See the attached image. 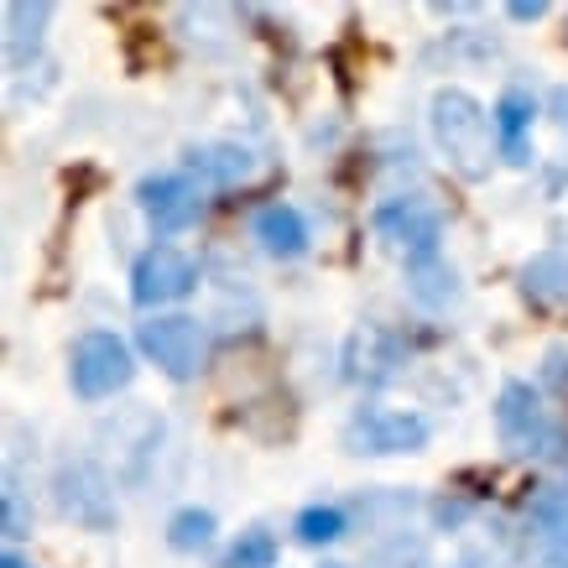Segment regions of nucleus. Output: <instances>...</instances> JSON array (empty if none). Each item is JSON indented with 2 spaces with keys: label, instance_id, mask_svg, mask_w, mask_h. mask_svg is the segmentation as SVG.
<instances>
[{
  "label": "nucleus",
  "instance_id": "nucleus-16",
  "mask_svg": "<svg viewBox=\"0 0 568 568\" xmlns=\"http://www.w3.org/2000/svg\"><path fill=\"white\" fill-rule=\"evenodd\" d=\"M407 287H413V297L417 303H428V308H444L448 297L459 293V287H454V272H448L438 256L407 261Z\"/></svg>",
  "mask_w": 568,
  "mask_h": 568
},
{
  "label": "nucleus",
  "instance_id": "nucleus-10",
  "mask_svg": "<svg viewBox=\"0 0 568 568\" xmlns=\"http://www.w3.org/2000/svg\"><path fill=\"white\" fill-rule=\"evenodd\" d=\"M251 235H256L261 251L276 261H297L308 251V220H303L293 204H266L256 220H251Z\"/></svg>",
  "mask_w": 568,
  "mask_h": 568
},
{
  "label": "nucleus",
  "instance_id": "nucleus-7",
  "mask_svg": "<svg viewBox=\"0 0 568 568\" xmlns=\"http://www.w3.org/2000/svg\"><path fill=\"white\" fill-rule=\"evenodd\" d=\"M193 282H199V266H193L189 251L152 245V251H141L136 266H131V303H136V308H162V303L189 297Z\"/></svg>",
  "mask_w": 568,
  "mask_h": 568
},
{
  "label": "nucleus",
  "instance_id": "nucleus-1",
  "mask_svg": "<svg viewBox=\"0 0 568 568\" xmlns=\"http://www.w3.org/2000/svg\"><path fill=\"white\" fill-rule=\"evenodd\" d=\"M428 121H433V141H438V152L448 156L454 173L465 183L490 178V156L500 152L496 110H485L469 89H438L428 104Z\"/></svg>",
  "mask_w": 568,
  "mask_h": 568
},
{
  "label": "nucleus",
  "instance_id": "nucleus-24",
  "mask_svg": "<svg viewBox=\"0 0 568 568\" xmlns=\"http://www.w3.org/2000/svg\"><path fill=\"white\" fill-rule=\"evenodd\" d=\"M324 568H339V564H324Z\"/></svg>",
  "mask_w": 568,
  "mask_h": 568
},
{
  "label": "nucleus",
  "instance_id": "nucleus-4",
  "mask_svg": "<svg viewBox=\"0 0 568 568\" xmlns=\"http://www.w3.org/2000/svg\"><path fill=\"white\" fill-rule=\"evenodd\" d=\"M376 235L392 251H402L407 261H428L438 256V241H444V214L423 199V193H402V199H386L371 214Z\"/></svg>",
  "mask_w": 568,
  "mask_h": 568
},
{
  "label": "nucleus",
  "instance_id": "nucleus-11",
  "mask_svg": "<svg viewBox=\"0 0 568 568\" xmlns=\"http://www.w3.org/2000/svg\"><path fill=\"white\" fill-rule=\"evenodd\" d=\"M396 365H402V339H396L392 328H361L355 339H349V376H361V381H392L396 376Z\"/></svg>",
  "mask_w": 568,
  "mask_h": 568
},
{
  "label": "nucleus",
  "instance_id": "nucleus-12",
  "mask_svg": "<svg viewBox=\"0 0 568 568\" xmlns=\"http://www.w3.org/2000/svg\"><path fill=\"white\" fill-rule=\"evenodd\" d=\"M537 532V564L542 568H568V496H542L527 511Z\"/></svg>",
  "mask_w": 568,
  "mask_h": 568
},
{
  "label": "nucleus",
  "instance_id": "nucleus-15",
  "mask_svg": "<svg viewBox=\"0 0 568 568\" xmlns=\"http://www.w3.org/2000/svg\"><path fill=\"white\" fill-rule=\"evenodd\" d=\"M193 173L209 183H241L256 173V156L245 146H204V152H193Z\"/></svg>",
  "mask_w": 568,
  "mask_h": 568
},
{
  "label": "nucleus",
  "instance_id": "nucleus-3",
  "mask_svg": "<svg viewBox=\"0 0 568 568\" xmlns=\"http://www.w3.org/2000/svg\"><path fill=\"white\" fill-rule=\"evenodd\" d=\"M136 345L168 381H193L209 365V334L189 313H156V318H146L136 328Z\"/></svg>",
  "mask_w": 568,
  "mask_h": 568
},
{
  "label": "nucleus",
  "instance_id": "nucleus-13",
  "mask_svg": "<svg viewBox=\"0 0 568 568\" xmlns=\"http://www.w3.org/2000/svg\"><path fill=\"white\" fill-rule=\"evenodd\" d=\"M521 293L537 308H568V256L564 251H537L532 261H521Z\"/></svg>",
  "mask_w": 568,
  "mask_h": 568
},
{
  "label": "nucleus",
  "instance_id": "nucleus-9",
  "mask_svg": "<svg viewBox=\"0 0 568 568\" xmlns=\"http://www.w3.org/2000/svg\"><path fill=\"white\" fill-rule=\"evenodd\" d=\"M141 214H146V224H152L156 235H183V230H193L199 224V214H204V199H199V183L183 173H152L141 178Z\"/></svg>",
  "mask_w": 568,
  "mask_h": 568
},
{
  "label": "nucleus",
  "instance_id": "nucleus-19",
  "mask_svg": "<svg viewBox=\"0 0 568 568\" xmlns=\"http://www.w3.org/2000/svg\"><path fill=\"white\" fill-rule=\"evenodd\" d=\"M224 568H276V537L261 532V527L241 532L224 552Z\"/></svg>",
  "mask_w": 568,
  "mask_h": 568
},
{
  "label": "nucleus",
  "instance_id": "nucleus-22",
  "mask_svg": "<svg viewBox=\"0 0 568 568\" xmlns=\"http://www.w3.org/2000/svg\"><path fill=\"white\" fill-rule=\"evenodd\" d=\"M552 115H558V125L568 131V89H552Z\"/></svg>",
  "mask_w": 568,
  "mask_h": 568
},
{
  "label": "nucleus",
  "instance_id": "nucleus-5",
  "mask_svg": "<svg viewBox=\"0 0 568 568\" xmlns=\"http://www.w3.org/2000/svg\"><path fill=\"white\" fill-rule=\"evenodd\" d=\"M423 444H428V417L423 413H402V407H361V413L345 423V448L349 454L386 459V454H417Z\"/></svg>",
  "mask_w": 568,
  "mask_h": 568
},
{
  "label": "nucleus",
  "instance_id": "nucleus-20",
  "mask_svg": "<svg viewBox=\"0 0 568 568\" xmlns=\"http://www.w3.org/2000/svg\"><path fill=\"white\" fill-rule=\"evenodd\" d=\"M27 532V511H21V490L6 485V537H21Z\"/></svg>",
  "mask_w": 568,
  "mask_h": 568
},
{
  "label": "nucleus",
  "instance_id": "nucleus-6",
  "mask_svg": "<svg viewBox=\"0 0 568 568\" xmlns=\"http://www.w3.org/2000/svg\"><path fill=\"white\" fill-rule=\"evenodd\" d=\"M52 500H58V511L89 532H110L115 527V490L104 480L100 465H89V459H69V465H58L52 475Z\"/></svg>",
  "mask_w": 568,
  "mask_h": 568
},
{
  "label": "nucleus",
  "instance_id": "nucleus-8",
  "mask_svg": "<svg viewBox=\"0 0 568 568\" xmlns=\"http://www.w3.org/2000/svg\"><path fill=\"white\" fill-rule=\"evenodd\" d=\"M496 433L511 454H548L552 423H548V413H542V402H537V392L527 386V381H506V386H500Z\"/></svg>",
  "mask_w": 568,
  "mask_h": 568
},
{
  "label": "nucleus",
  "instance_id": "nucleus-2",
  "mask_svg": "<svg viewBox=\"0 0 568 568\" xmlns=\"http://www.w3.org/2000/svg\"><path fill=\"white\" fill-rule=\"evenodd\" d=\"M136 376V355L125 345L121 334H110V328H89L79 334L69 349V381L73 392L84 396V402H104V396H115L131 386Z\"/></svg>",
  "mask_w": 568,
  "mask_h": 568
},
{
  "label": "nucleus",
  "instance_id": "nucleus-14",
  "mask_svg": "<svg viewBox=\"0 0 568 568\" xmlns=\"http://www.w3.org/2000/svg\"><path fill=\"white\" fill-rule=\"evenodd\" d=\"M537 104L527 89H506L496 100V141L506 162H527V125H532Z\"/></svg>",
  "mask_w": 568,
  "mask_h": 568
},
{
  "label": "nucleus",
  "instance_id": "nucleus-17",
  "mask_svg": "<svg viewBox=\"0 0 568 568\" xmlns=\"http://www.w3.org/2000/svg\"><path fill=\"white\" fill-rule=\"evenodd\" d=\"M168 542H173L178 552H199L214 542V511H204V506H183L173 521H168Z\"/></svg>",
  "mask_w": 568,
  "mask_h": 568
},
{
  "label": "nucleus",
  "instance_id": "nucleus-23",
  "mask_svg": "<svg viewBox=\"0 0 568 568\" xmlns=\"http://www.w3.org/2000/svg\"><path fill=\"white\" fill-rule=\"evenodd\" d=\"M0 568H32V564H27L21 552H6V558H0Z\"/></svg>",
  "mask_w": 568,
  "mask_h": 568
},
{
  "label": "nucleus",
  "instance_id": "nucleus-18",
  "mask_svg": "<svg viewBox=\"0 0 568 568\" xmlns=\"http://www.w3.org/2000/svg\"><path fill=\"white\" fill-rule=\"evenodd\" d=\"M345 511L339 506H308V511H297V542H308V548H324V542H339L345 537Z\"/></svg>",
  "mask_w": 568,
  "mask_h": 568
},
{
  "label": "nucleus",
  "instance_id": "nucleus-21",
  "mask_svg": "<svg viewBox=\"0 0 568 568\" xmlns=\"http://www.w3.org/2000/svg\"><path fill=\"white\" fill-rule=\"evenodd\" d=\"M542 11H548L542 0H517V6H511V17H517V21H537Z\"/></svg>",
  "mask_w": 568,
  "mask_h": 568
}]
</instances>
